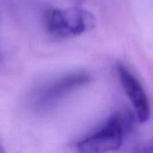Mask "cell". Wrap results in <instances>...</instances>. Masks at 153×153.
<instances>
[{
    "mask_svg": "<svg viewBox=\"0 0 153 153\" xmlns=\"http://www.w3.org/2000/svg\"><path fill=\"white\" fill-rule=\"evenodd\" d=\"M117 71L123 89L134 109L137 120L140 123H146L151 117L152 107L144 87L124 63L117 62Z\"/></svg>",
    "mask_w": 153,
    "mask_h": 153,
    "instance_id": "obj_4",
    "label": "cell"
},
{
    "mask_svg": "<svg viewBox=\"0 0 153 153\" xmlns=\"http://www.w3.org/2000/svg\"><path fill=\"white\" fill-rule=\"evenodd\" d=\"M70 2H72L74 4V5H80L83 0H69Z\"/></svg>",
    "mask_w": 153,
    "mask_h": 153,
    "instance_id": "obj_6",
    "label": "cell"
},
{
    "mask_svg": "<svg viewBox=\"0 0 153 153\" xmlns=\"http://www.w3.org/2000/svg\"><path fill=\"white\" fill-rule=\"evenodd\" d=\"M136 115L128 109H119L95 132L79 141V153H106L118 150L132 132Z\"/></svg>",
    "mask_w": 153,
    "mask_h": 153,
    "instance_id": "obj_1",
    "label": "cell"
},
{
    "mask_svg": "<svg viewBox=\"0 0 153 153\" xmlns=\"http://www.w3.org/2000/svg\"><path fill=\"white\" fill-rule=\"evenodd\" d=\"M91 81V76L85 71H74L60 76L37 88L32 95V106L37 112H48Z\"/></svg>",
    "mask_w": 153,
    "mask_h": 153,
    "instance_id": "obj_3",
    "label": "cell"
},
{
    "mask_svg": "<svg viewBox=\"0 0 153 153\" xmlns=\"http://www.w3.org/2000/svg\"><path fill=\"white\" fill-rule=\"evenodd\" d=\"M95 15L80 5L48 9L44 15V26L53 38H74L91 31L96 26Z\"/></svg>",
    "mask_w": 153,
    "mask_h": 153,
    "instance_id": "obj_2",
    "label": "cell"
},
{
    "mask_svg": "<svg viewBox=\"0 0 153 153\" xmlns=\"http://www.w3.org/2000/svg\"><path fill=\"white\" fill-rule=\"evenodd\" d=\"M134 153H153V142L144 143L138 146Z\"/></svg>",
    "mask_w": 153,
    "mask_h": 153,
    "instance_id": "obj_5",
    "label": "cell"
}]
</instances>
